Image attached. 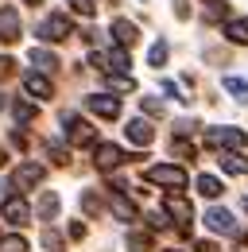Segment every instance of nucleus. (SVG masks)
Returning a JSON list of instances; mask_svg holds the SVG:
<instances>
[{
    "instance_id": "f257e3e1",
    "label": "nucleus",
    "mask_w": 248,
    "mask_h": 252,
    "mask_svg": "<svg viewBox=\"0 0 248 252\" xmlns=\"http://www.w3.org/2000/svg\"><path fill=\"white\" fill-rule=\"evenodd\" d=\"M144 179H148V183H159V187H171V190H183L186 187V171H183V167H175V163H155V167H148Z\"/></svg>"
},
{
    "instance_id": "f03ea898",
    "label": "nucleus",
    "mask_w": 248,
    "mask_h": 252,
    "mask_svg": "<svg viewBox=\"0 0 248 252\" xmlns=\"http://www.w3.org/2000/svg\"><path fill=\"white\" fill-rule=\"evenodd\" d=\"M70 35H74V24H70L62 12L47 16V20L39 24V39H43V43H62V39H70Z\"/></svg>"
},
{
    "instance_id": "7ed1b4c3",
    "label": "nucleus",
    "mask_w": 248,
    "mask_h": 252,
    "mask_svg": "<svg viewBox=\"0 0 248 252\" xmlns=\"http://www.w3.org/2000/svg\"><path fill=\"white\" fill-rule=\"evenodd\" d=\"M206 144H210V148H233V152H241L248 144V136L241 128H210V132H206Z\"/></svg>"
},
{
    "instance_id": "20e7f679",
    "label": "nucleus",
    "mask_w": 248,
    "mask_h": 252,
    "mask_svg": "<svg viewBox=\"0 0 248 252\" xmlns=\"http://www.w3.org/2000/svg\"><path fill=\"white\" fill-rule=\"evenodd\" d=\"M93 163H97V171H117L124 163V152L117 144H97L93 148Z\"/></svg>"
},
{
    "instance_id": "39448f33",
    "label": "nucleus",
    "mask_w": 248,
    "mask_h": 252,
    "mask_svg": "<svg viewBox=\"0 0 248 252\" xmlns=\"http://www.w3.org/2000/svg\"><path fill=\"white\" fill-rule=\"evenodd\" d=\"M43 175H47V171H43L39 163H20L16 175H12V187H16V190H31V187L43 183Z\"/></svg>"
},
{
    "instance_id": "423d86ee",
    "label": "nucleus",
    "mask_w": 248,
    "mask_h": 252,
    "mask_svg": "<svg viewBox=\"0 0 248 252\" xmlns=\"http://www.w3.org/2000/svg\"><path fill=\"white\" fill-rule=\"evenodd\" d=\"M62 125H66V140H70V144H78V148H82V144H93V125L90 121H82V117L70 113Z\"/></svg>"
},
{
    "instance_id": "0eeeda50",
    "label": "nucleus",
    "mask_w": 248,
    "mask_h": 252,
    "mask_svg": "<svg viewBox=\"0 0 248 252\" xmlns=\"http://www.w3.org/2000/svg\"><path fill=\"white\" fill-rule=\"evenodd\" d=\"M86 105H90V113L105 117V121H117V117H121V101H117V97H109V94H93Z\"/></svg>"
},
{
    "instance_id": "6e6552de",
    "label": "nucleus",
    "mask_w": 248,
    "mask_h": 252,
    "mask_svg": "<svg viewBox=\"0 0 248 252\" xmlns=\"http://www.w3.org/2000/svg\"><path fill=\"white\" fill-rule=\"evenodd\" d=\"M206 225H210L214 233H225V237H237V233H241L229 210H210V214H206Z\"/></svg>"
},
{
    "instance_id": "1a4fd4ad",
    "label": "nucleus",
    "mask_w": 248,
    "mask_h": 252,
    "mask_svg": "<svg viewBox=\"0 0 248 252\" xmlns=\"http://www.w3.org/2000/svg\"><path fill=\"white\" fill-rule=\"evenodd\" d=\"M16 39H20V12L0 8V43H16Z\"/></svg>"
},
{
    "instance_id": "9d476101",
    "label": "nucleus",
    "mask_w": 248,
    "mask_h": 252,
    "mask_svg": "<svg viewBox=\"0 0 248 252\" xmlns=\"http://www.w3.org/2000/svg\"><path fill=\"white\" fill-rule=\"evenodd\" d=\"M163 210H167L171 218H179V225H183V233L190 229V218H194V210H190V202H186V198H179V194H171V198L163 202Z\"/></svg>"
},
{
    "instance_id": "9b49d317",
    "label": "nucleus",
    "mask_w": 248,
    "mask_h": 252,
    "mask_svg": "<svg viewBox=\"0 0 248 252\" xmlns=\"http://www.w3.org/2000/svg\"><path fill=\"white\" fill-rule=\"evenodd\" d=\"M24 90H28L31 97H39V101H47V97L55 94V86H51V78H43V74H24Z\"/></svg>"
},
{
    "instance_id": "f8f14e48",
    "label": "nucleus",
    "mask_w": 248,
    "mask_h": 252,
    "mask_svg": "<svg viewBox=\"0 0 248 252\" xmlns=\"http://www.w3.org/2000/svg\"><path fill=\"white\" fill-rule=\"evenodd\" d=\"M28 218H31V210H28L24 198H8L4 202V221L8 225H28Z\"/></svg>"
},
{
    "instance_id": "ddd939ff",
    "label": "nucleus",
    "mask_w": 248,
    "mask_h": 252,
    "mask_svg": "<svg viewBox=\"0 0 248 252\" xmlns=\"http://www.w3.org/2000/svg\"><path fill=\"white\" fill-rule=\"evenodd\" d=\"M124 136L132 140V144H140V148H148L155 140V128L148 125V121H128V128H124Z\"/></svg>"
},
{
    "instance_id": "4468645a",
    "label": "nucleus",
    "mask_w": 248,
    "mask_h": 252,
    "mask_svg": "<svg viewBox=\"0 0 248 252\" xmlns=\"http://www.w3.org/2000/svg\"><path fill=\"white\" fill-rule=\"evenodd\" d=\"M113 39H117L121 47H132V43L140 39V32H136V24H128V20H113Z\"/></svg>"
},
{
    "instance_id": "2eb2a0df",
    "label": "nucleus",
    "mask_w": 248,
    "mask_h": 252,
    "mask_svg": "<svg viewBox=\"0 0 248 252\" xmlns=\"http://www.w3.org/2000/svg\"><path fill=\"white\" fill-rule=\"evenodd\" d=\"M128 51H124V47H113V51H109V55H105V70H109V74H124V70H128Z\"/></svg>"
},
{
    "instance_id": "dca6fc26",
    "label": "nucleus",
    "mask_w": 248,
    "mask_h": 252,
    "mask_svg": "<svg viewBox=\"0 0 248 252\" xmlns=\"http://www.w3.org/2000/svg\"><path fill=\"white\" fill-rule=\"evenodd\" d=\"M221 167L229 171V175H248V159L241 152H221Z\"/></svg>"
},
{
    "instance_id": "f3484780",
    "label": "nucleus",
    "mask_w": 248,
    "mask_h": 252,
    "mask_svg": "<svg viewBox=\"0 0 248 252\" xmlns=\"http://www.w3.org/2000/svg\"><path fill=\"white\" fill-rule=\"evenodd\" d=\"M225 35H229V43L248 47V20H229V24H225Z\"/></svg>"
},
{
    "instance_id": "a211bd4d",
    "label": "nucleus",
    "mask_w": 248,
    "mask_h": 252,
    "mask_svg": "<svg viewBox=\"0 0 248 252\" xmlns=\"http://www.w3.org/2000/svg\"><path fill=\"white\" fill-rule=\"evenodd\" d=\"M198 194H202V198H221V194H225V187L217 183L214 175H198Z\"/></svg>"
},
{
    "instance_id": "6ab92c4d",
    "label": "nucleus",
    "mask_w": 248,
    "mask_h": 252,
    "mask_svg": "<svg viewBox=\"0 0 248 252\" xmlns=\"http://www.w3.org/2000/svg\"><path fill=\"white\" fill-rule=\"evenodd\" d=\"M113 214H117L121 221H136V206H132L124 194H113Z\"/></svg>"
},
{
    "instance_id": "aec40b11",
    "label": "nucleus",
    "mask_w": 248,
    "mask_h": 252,
    "mask_svg": "<svg viewBox=\"0 0 248 252\" xmlns=\"http://www.w3.org/2000/svg\"><path fill=\"white\" fill-rule=\"evenodd\" d=\"M31 63L39 66V70H47V74H51V70H59V59H55L51 51H43V47H35V51H31Z\"/></svg>"
},
{
    "instance_id": "412c9836",
    "label": "nucleus",
    "mask_w": 248,
    "mask_h": 252,
    "mask_svg": "<svg viewBox=\"0 0 248 252\" xmlns=\"http://www.w3.org/2000/svg\"><path fill=\"white\" fill-rule=\"evenodd\" d=\"M225 90L237 97L241 105H248V82H245V78H233V74H229V78H225Z\"/></svg>"
},
{
    "instance_id": "4be33fe9",
    "label": "nucleus",
    "mask_w": 248,
    "mask_h": 252,
    "mask_svg": "<svg viewBox=\"0 0 248 252\" xmlns=\"http://www.w3.org/2000/svg\"><path fill=\"white\" fill-rule=\"evenodd\" d=\"M55 214H59V194H51V190H47V194H43V198H39V218H55Z\"/></svg>"
},
{
    "instance_id": "5701e85b",
    "label": "nucleus",
    "mask_w": 248,
    "mask_h": 252,
    "mask_svg": "<svg viewBox=\"0 0 248 252\" xmlns=\"http://www.w3.org/2000/svg\"><path fill=\"white\" fill-rule=\"evenodd\" d=\"M202 4H206V20H225V16H229V8H225V0H202Z\"/></svg>"
},
{
    "instance_id": "b1692460",
    "label": "nucleus",
    "mask_w": 248,
    "mask_h": 252,
    "mask_svg": "<svg viewBox=\"0 0 248 252\" xmlns=\"http://www.w3.org/2000/svg\"><path fill=\"white\" fill-rule=\"evenodd\" d=\"M171 152L179 159H194V144H190L186 136H175V140H171Z\"/></svg>"
},
{
    "instance_id": "393cba45",
    "label": "nucleus",
    "mask_w": 248,
    "mask_h": 252,
    "mask_svg": "<svg viewBox=\"0 0 248 252\" xmlns=\"http://www.w3.org/2000/svg\"><path fill=\"white\" fill-rule=\"evenodd\" d=\"M128 249L132 252H152V237L148 233H128Z\"/></svg>"
},
{
    "instance_id": "a878e982",
    "label": "nucleus",
    "mask_w": 248,
    "mask_h": 252,
    "mask_svg": "<svg viewBox=\"0 0 248 252\" xmlns=\"http://www.w3.org/2000/svg\"><path fill=\"white\" fill-rule=\"evenodd\" d=\"M12 113H16V121H20V125L35 121V105H28V101H16V105H12Z\"/></svg>"
},
{
    "instance_id": "bb28decb",
    "label": "nucleus",
    "mask_w": 248,
    "mask_h": 252,
    "mask_svg": "<svg viewBox=\"0 0 248 252\" xmlns=\"http://www.w3.org/2000/svg\"><path fill=\"white\" fill-rule=\"evenodd\" d=\"M0 252H28V241H24V237H4V241H0Z\"/></svg>"
},
{
    "instance_id": "cd10ccee",
    "label": "nucleus",
    "mask_w": 248,
    "mask_h": 252,
    "mask_svg": "<svg viewBox=\"0 0 248 252\" xmlns=\"http://www.w3.org/2000/svg\"><path fill=\"white\" fill-rule=\"evenodd\" d=\"M148 63H152V66H163V63H167V43H163V39L148 51Z\"/></svg>"
},
{
    "instance_id": "c85d7f7f",
    "label": "nucleus",
    "mask_w": 248,
    "mask_h": 252,
    "mask_svg": "<svg viewBox=\"0 0 248 252\" xmlns=\"http://www.w3.org/2000/svg\"><path fill=\"white\" fill-rule=\"evenodd\" d=\"M82 206H86V214H97V210H101V198H97L93 190H86V194H82Z\"/></svg>"
},
{
    "instance_id": "c756f323",
    "label": "nucleus",
    "mask_w": 248,
    "mask_h": 252,
    "mask_svg": "<svg viewBox=\"0 0 248 252\" xmlns=\"http://www.w3.org/2000/svg\"><path fill=\"white\" fill-rule=\"evenodd\" d=\"M74 12L78 16H93L97 12V0H74Z\"/></svg>"
},
{
    "instance_id": "7c9ffc66",
    "label": "nucleus",
    "mask_w": 248,
    "mask_h": 252,
    "mask_svg": "<svg viewBox=\"0 0 248 252\" xmlns=\"http://www.w3.org/2000/svg\"><path fill=\"white\" fill-rule=\"evenodd\" d=\"M51 159H55V163H70V152H66L62 144H51Z\"/></svg>"
},
{
    "instance_id": "2f4dec72",
    "label": "nucleus",
    "mask_w": 248,
    "mask_h": 252,
    "mask_svg": "<svg viewBox=\"0 0 248 252\" xmlns=\"http://www.w3.org/2000/svg\"><path fill=\"white\" fill-rule=\"evenodd\" d=\"M140 105H144V109H148V113H152V117H159V113H163V105H159V101H155V97H144V101H140Z\"/></svg>"
},
{
    "instance_id": "473e14b6",
    "label": "nucleus",
    "mask_w": 248,
    "mask_h": 252,
    "mask_svg": "<svg viewBox=\"0 0 248 252\" xmlns=\"http://www.w3.org/2000/svg\"><path fill=\"white\" fill-rule=\"evenodd\" d=\"M43 245H47V249H59V245H62V237H59V233H51V229H47V233H43Z\"/></svg>"
},
{
    "instance_id": "72a5a7b5",
    "label": "nucleus",
    "mask_w": 248,
    "mask_h": 252,
    "mask_svg": "<svg viewBox=\"0 0 248 252\" xmlns=\"http://www.w3.org/2000/svg\"><path fill=\"white\" fill-rule=\"evenodd\" d=\"M175 16H179V20L190 16V4H186V0H175Z\"/></svg>"
},
{
    "instance_id": "f704fd0d",
    "label": "nucleus",
    "mask_w": 248,
    "mask_h": 252,
    "mask_svg": "<svg viewBox=\"0 0 248 252\" xmlns=\"http://www.w3.org/2000/svg\"><path fill=\"white\" fill-rule=\"evenodd\" d=\"M194 252H221V249H217L214 241H198V245H194Z\"/></svg>"
},
{
    "instance_id": "c9c22d12",
    "label": "nucleus",
    "mask_w": 248,
    "mask_h": 252,
    "mask_svg": "<svg viewBox=\"0 0 248 252\" xmlns=\"http://www.w3.org/2000/svg\"><path fill=\"white\" fill-rule=\"evenodd\" d=\"M12 66H16V63H12V59H0V82H4L8 74H12Z\"/></svg>"
},
{
    "instance_id": "e433bc0d",
    "label": "nucleus",
    "mask_w": 248,
    "mask_h": 252,
    "mask_svg": "<svg viewBox=\"0 0 248 252\" xmlns=\"http://www.w3.org/2000/svg\"><path fill=\"white\" fill-rule=\"evenodd\" d=\"M24 4H43V0H24Z\"/></svg>"
},
{
    "instance_id": "4c0bfd02",
    "label": "nucleus",
    "mask_w": 248,
    "mask_h": 252,
    "mask_svg": "<svg viewBox=\"0 0 248 252\" xmlns=\"http://www.w3.org/2000/svg\"><path fill=\"white\" fill-rule=\"evenodd\" d=\"M0 163H4V152H0Z\"/></svg>"
},
{
    "instance_id": "58836bf2",
    "label": "nucleus",
    "mask_w": 248,
    "mask_h": 252,
    "mask_svg": "<svg viewBox=\"0 0 248 252\" xmlns=\"http://www.w3.org/2000/svg\"><path fill=\"white\" fill-rule=\"evenodd\" d=\"M245 206H248V198H245Z\"/></svg>"
}]
</instances>
